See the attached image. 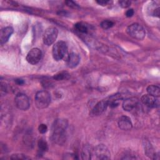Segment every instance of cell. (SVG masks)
I'll list each match as a JSON object with an SVG mask.
<instances>
[{
  "label": "cell",
  "instance_id": "1",
  "mask_svg": "<svg viewBox=\"0 0 160 160\" xmlns=\"http://www.w3.org/2000/svg\"><path fill=\"white\" fill-rule=\"evenodd\" d=\"M68 122L66 119L59 118L56 119L52 126V139L59 145H62L66 140V130Z\"/></svg>",
  "mask_w": 160,
  "mask_h": 160
},
{
  "label": "cell",
  "instance_id": "2",
  "mask_svg": "<svg viewBox=\"0 0 160 160\" xmlns=\"http://www.w3.org/2000/svg\"><path fill=\"white\" fill-rule=\"evenodd\" d=\"M34 102L38 109H44L51 102V95L47 91H39L35 95Z\"/></svg>",
  "mask_w": 160,
  "mask_h": 160
},
{
  "label": "cell",
  "instance_id": "3",
  "mask_svg": "<svg viewBox=\"0 0 160 160\" xmlns=\"http://www.w3.org/2000/svg\"><path fill=\"white\" fill-rule=\"evenodd\" d=\"M126 32L129 36L137 40H142L146 36V31L144 28L138 23H133L129 25L127 28Z\"/></svg>",
  "mask_w": 160,
  "mask_h": 160
},
{
  "label": "cell",
  "instance_id": "4",
  "mask_svg": "<svg viewBox=\"0 0 160 160\" xmlns=\"http://www.w3.org/2000/svg\"><path fill=\"white\" fill-rule=\"evenodd\" d=\"M67 50V44L64 41H59L56 42L52 49V54L54 59L58 61L63 59L66 54Z\"/></svg>",
  "mask_w": 160,
  "mask_h": 160
},
{
  "label": "cell",
  "instance_id": "5",
  "mask_svg": "<svg viewBox=\"0 0 160 160\" xmlns=\"http://www.w3.org/2000/svg\"><path fill=\"white\" fill-rule=\"evenodd\" d=\"M58 34V30L55 27L47 28L42 36V41L44 44L50 46L54 42Z\"/></svg>",
  "mask_w": 160,
  "mask_h": 160
},
{
  "label": "cell",
  "instance_id": "6",
  "mask_svg": "<svg viewBox=\"0 0 160 160\" xmlns=\"http://www.w3.org/2000/svg\"><path fill=\"white\" fill-rule=\"evenodd\" d=\"M93 155L98 159H109L111 157L110 152L108 148L102 144L97 145L93 148Z\"/></svg>",
  "mask_w": 160,
  "mask_h": 160
},
{
  "label": "cell",
  "instance_id": "7",
  "mask_svg": "<svg viewBox=\"0 0 160 160\" xmlns=\"http://www.w3.org/2000/svg\"><path fill=\"white\" fill-rule=\"evenodd\" d=\"M14 102L16 106L20 110L26 111L29 109L30 106L29 99L27 95L23 93H18L14 98Z\"/></svg>",
  "mask_w": 160,
  "mask_h": 160
},
{
  "label": "cell",
  "instance_id": "8",
  "mask_svg": "<svg viewBox=\"0 0 160 160\" xmlns=\"http://www.w3.org/2000/svg\"><path fill=\"white\" fill-rule=\"evenodd\" d=\"M42 58V51L38 48L31 49L26 56V61L31 64H36Z\"/></svg>",
  "mask_w": 160,
  "mask_h": 160
},
{
  "label": "cell",
  "instance_id": "9",
  "mask_svg": "<svg viewBox=\"0 0 160 160\" xmlns=\"http://www.w3.org/2000/svg\"><path fill=\"white\" fill-rule=\"evenodd\" d=\"M108 106L107 99H102L99 101L91 109V112H89V115L91 116H98L102 114L106 109L107 107Z\"/></svg>",
  "mask_w": 160,
  "mask_h": 160
},
{
  "label": "cell",
  "instance_id": "10",
  "mask_svg": "<svg viewBox=\"0 0 160 160\" xmlns=\"http://www.w3.org/2000/svg\"><path fill=\"white\" fill-rule=\"evenodd\" d=\"M142 103L148 108H156L159 106V100L158 98L154 97L149 94H144L141 98Z\"/></svg>",
  "mask_w": 160,
  "mask_h": 160
},
{
  "label": "cell",
  "instance_id": "11",
  "mask_svg": "<svg viewBox=\"0 0 160 160\" xmlns=\"http://www.w3.org/2000/svg\"><path fill=\"white\" fill-rule=\"evenodd\" d=\"M139 103V99L137 98L132 97L124 99L122 102V108L126 111H131L136 108Z\"/></svg>",
  "mask_w": 160,
  "mask_h": 160
},
{
  "label": "cell",
  "instance_id": "12",
  "mask_svg": "<svg viewBox=\"0 0 160 160\" xmlns=\"http://www.w3.org/2000/svg\"><path fill=\"white\" fill-rule=\"evenodd\" d=\"M14 29L11 26H7L1 29L0 32V42L1 45L4 44L8 41Z\"/></svg>",
  "mask_w": 160,
  "mask_h": 160
},
{
  "label": "cell",
  "instance_id": "13",
  "mask_svg": "<svg viewBox=\"0 0 160 160\" xmlns=\"http://www.w3.org/2000/svg\"><path fill=\"white\" fill-rule=\"evenodd\" d=\"M119 128L124 131L130 130L132 127V124L131 119L126 116H122L118 120Z\"/></svg>",
  "mask_w": 160,
  "mask_h": 160
},
{
  "label": "cell",
  "instance_id": "14",
  "mask_svg": "<svg viewBox=\"0 0 160 160\" xmlns=\"http://www.w3.org/2000/svg\"><path fill=\"white\" fill-rule=\"evenodd\" d=\"M108 106L111 108H116L119 106L121 100H122V96L120 93H116L109 97L106 98Z\"/></svg>",
  "mask_w": 160,
  "mask_h": 160
},
{
  "label": "cell",
  "instance_id": "15",
  "mask_svg": "<svg viewBox=\"0 0 160 160\" xmlns=\"http://www.w3.org/2000/svg\"><path fill=\"white\" fill-rule=\"evenodd\" d=\"M79 61L80 58L79 55L75 52H71L68 56L66 59V64L68 68H74L79 64Z\"/></svg>",
  "mask_w": 160,
  "mask_h": 160
},
{
  "label": "cell",
  "instance_id": "16",
  "mask_svg": "<svg viewBox=\"0 0 160 160\" xmlns=\"http://www.w3.org/2000/svg\"><path fill=\"white\" fill-rule=\"evenodd\" d=\"M143 146H144V149L145 154L149 158L156 159V156H159V155H156V152L154 151L152 146H151V143L148 141H147V140L143 141Z\"/></svg>",
  "mask_w": 160,
  "mask_h": 160
},
{
  "label": "cell",
  "instance_id": "17",
  "mask_svg": "<svg viewBox=\"0 0 160 160\" xmlns=\"http://www.w3.org/2000/svg\"><path fill=\"white\" fill-rule=\"evenodd\" d=\"M92 155H93V148L89 144L84 145L81 151L82 159L85 160L91 159L92 158Z\"/></svg>",
  "mask_w": 160,
  "mask_h": 160
},
{
  "label": "cell",
  "instance_id": "18",
  "mask_svg": "<svg viewBox=\"0 0 160 160\" xmlns=\"http://www.w3.org/2000/svg\"><path fill=\"white\" fill-rule=\"evenodd\" d=\"M159 11L160 8L159 6L156 4L155 2H151L147 8V12L149 15L154 16V17H159Z\"/></svg>",
  "mask_w": 160,
  "mask_h": 160
},
{
  "label": "cell",
  "instance_id": "19",
  "mask_svg": "<svg viewBox=\"0 0 160 160\" xmlns=\"http://www.w3.org/2000/svg\"><path fill=\"white\" fill-rule=\"evenodd\" d=\"M148 94L156 98H159L160 96V88L156 85H149L146 89Z\"/></svg>",
  "mask_w": 160,
  "mask_h": 160
},
{
  "label": "cell",
  "instance_id": "20",
  "mask_svg": "<svg viewBox=\"0 0 160 160\" xmlns=\"http://www.w3.org/2000/svg\"><path fill=\"white\" fill-rule=\"evenodd\" d=\"M75 29L79 32L86 34L89 32V26L88 24L83 22H79L75 24L74 25Z\"/></svg>",
  "mask_w": 160,
  "mask_h": 160
},
{
  "label": "cell",
  "instance_id": "21",
  "mask_svg": "<svg viewBox=\"0 0 160 160\" xmlns=\"http://www.w3.org/2000/svg\"><path fill=\"white\" fill-rule=\"evenodd\" d=\"M38 146L39 151L41 153H44L48 149V146L47 142L43 138H41L38 142Z\"/></svg>",
  "mask_w": 160,
  "mask_h": 160
},
{
  "label": "cell",
  "instance_id": "22",
  "mask_svg": "<svg viewBox=\"0 0 160 160\" xmlns=\"http://www.w3.org/2000/svg\"><path fill=\"white\" fill-rule=\"evenodd\" d=\"M100 25L102 29H108L113 26L114 22L110 20H104L101 22Z\"/></svg>",
  "mask_w": 160,
  "mask_h": 160
},
{
  "label": "cell",
  "instance_id": "23",
  "mask_svg": "<svg viewBox=\"0 0 160 160\" xmlns=\"http://www.w3.org/2000/svg\"><path fill=\"white\" fill-rule=\"evenodd\" d=\"M68 74L67 72H59L58 74H55L53 76V78L57 81H61L64 79H66L68 76Z\"/></svg>",
  "mask_w": 160,
  "mask_h": 160
},
{
  "label": "cell",
  "instance_id": "24",
  "mask_svg": "<svg viewBox=\"0 0 160 160\" xmlns=\"http://www.w3.org/2000/svg\"><path fill=\"white\" fill-rule=\"evenodd\" d=\"M10 158L12 159H29V157L24 155V154H19V153L12 154Z\"/></svg>",
  "mask_w": 160,
  "mask_h": 160
},
{
  "label": "cell",
  "instance_id": "25",
  "mask_svg": "<svg viewBox=\"0 0 160 160\" xmlns=\"http://www.w3.org/2000/svg\"><path fill=\"white\" fill-rule=\"evenodd\" d=\"M38 131L41 134H44L48 131V126L45 124H41L38 126Z\"/></svg>",
  "mask_w": 160,
  "mask_h": 160
},
{
  "label": "cell",
  "instance_id": "26",
  "mask_svg": "<svg viewBox=\"0 0 160 160\" xmlns=\"http://www.w3.org/2000/svg\"><path fill=\"white\" fill-rule=\"evenodd\" d=\"M118 2H119V6L122 8H128L131 5V2L130 1H119Z\"/></svg>",
  "mask_w": 160,
  "mask_h": 160
},
{
  "label": "cell",
  "instance_id": "27",
  "mask_svg": "<svg viewBox=\"0 0 160 160\" xmlns=\"http://www.w3.org/2000/svg\"><path fill=\"white\" fill-rule=\"evenodd\" d=\"M65 3L68 7H70L71 8H73V9L79 8V6L72 1H65Z\"/></svg>",
  "mask_w": 160,
  "mask_h": 160
},
{
  "label": "cell",
  "instance_id": "28",
  "mask_svg": "<svg viewBox=\"0 0 160 160\" xmlns=\"http://www.w3.org/2000/svg\"><path fill=\"white\" fill-rule=\"evenodd\" d=\"M134 12V10L132 9H129L128 10L126 11L125 14H126V16L128 17V18H131L133 16Z\"/></svg>",
  "mask_w": 160,
  "mask_h": 160
},
{
  "label": "cell",
  "instance_id": "29",
  "mask_svg": "<svg viewBox=\"0 0 160 160\" xmlns=\"http://www.w3.org/2000/svg\"><path fill=\"white\" fill-rule=\"evenodd\" d=\"M96 2H97L99 5H101V6H106V5L109 2V1H108L101 0V1H97Z\"/></svg>",
  "mask_w": 160,
  "mask_h": 160
},
{
  "label": "cell",
  "instance_id": "30",
  "mask_svg": "<svg viewBox=\"0 0 160 160\" xmlns=\"http://www.w3.org/2000/svg\"><path fill=\"white\" fill-rule=\"evenodd\" d=\"M15 82L18 85H22V84H23L24 83V81L22 79H17L15 80Z\"/></svg>",
  "mask_w": 160,
  "mask_h": 160
}]
</instances>
